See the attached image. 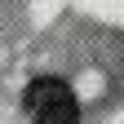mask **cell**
<instances>
[{
	"label": "cell",
	"mask_w": 124,
	"mask_h": 124,
	"mask_svg": "<svg viewBox=\"0 0 124 124\" xmlns=\"http://www.w3.org/2000/svg\"><path fill=\"white\" fill-rule=\"evenodd\" d=\"M22 111H27L31 124H80L84 120V98L62 75L36 67L22 84Z\"/></svg>",
	"instance_id": "6da1fadb"
}]
</instances>
